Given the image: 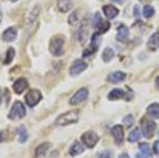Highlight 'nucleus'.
<instances>
[{"instance_id":"f257e3e1","label":"nucleus","mask_w":159,"mask_h":158,"mask_svg":"<svg viewBox=\"0 0 159 158\" xmlns=\"http://www.w3.org/2000/svg\"><path fill=\"white\" fill-rule=\"evenodd\" d=\"M79 120V111L74 109V111H67L65 114H61V116L57 117V119L55 120V124L58 126H65L69 125L78 122Z\"/></svg>"},{"instance_id":"f03ea898","label":"nucleus","mask_w":159,"mask_h":158,"mask_svg":"<svg viewBox=\"0 0 159 158\" xmlns=\"http://www.w3.org/2000/svg\"><path fill=\"white\" fill-rule=\"evenodd\" d=\"M64 46H65V38L61 35L54 36L49 43V51L54 56H61L64 54Z\"/></svg>"},{"instance_id":"7ed1b4c3","label":"nucleus","mask_w":159,"mask_h":158,"mask_svg":"<svg viewBox=\"0 0 159 158\" xmlns=\"http://www.w3.org/2000/svg\"><path fill=\"white\" fill-rule=\"evenodd\" d=\"M25 116V108L20 101H16L12 106V109L9 114V118L12 120L15 119H22Z\"/></svg>"},{"instance_id":"20e7f679","label":"nucleus","mask_w":159,"mask_h":158,"mask_svg":"<svg viewBox=\"0 0 159 158\" xmlns=\"http://www.w3.org/2000/svg\"><path fill=\"white\" fill-rule=\"evenodd\" d=\"M42 98H43V96H42V93H40V91L36 90V89H32V90H30L29 93L25 95V103H27L30 107H34L35 105H37V104L39 103Z\"/></svg>"},{"instance_id":"39448f33","label":"nucleus","mask_w":159,"mask_h":158,"mask_svg":"<svg viewBox=\"0 0 159 158\" xmlns=\"http://www.w3.org/2000/svg\"><path fill=\"white\" fill-rule=\"evenodd\" d=\"M99 141V136L93 132H86L85 134L82 135V142L87 147H93L98 143Z\"/></svg>"},{"instance_id":"423d86ee","label":"nucleus","mask_w":159,"mask_h":158,"mask_svg":"<svg viewBox=\"0 0 159 158\" xmlns=\"http://www.w3.org/2000/svg\"><path fill=\"white\" fill-rule=\"evenodd\" d=\"M87 97H88V89L85 87L81 88L74 93V96L70 99L69 103H70V105H76V104H80L81 102L85 101Z\"/></svg>"},{"instance_id":"0eeeda50","label":"nucleus","mask_w":159,"mask_h":158,"mask_svg":"<svg viewBox=\"0 0 159 158\" xmlns=\"http://www.w3.org/2000/svg\"><path fill=\"white\" fill-rule=\"evenodd\" d=\"M156 129V123L151 120H144L142 122V134L145 138H152Z\"/></svg>"},{"instance_id":"6e6552de","label":"nucleus","mask_w":159,"mask_h":158,"mask_svg":"<svg viewBox=\"0 0 159 158\" xmlns=\"http://www.w3.org/2000/svg\"><path fill=\"white\" fill-rule=\"evenodd\" d=\"M86 68H87V64L84 62V61L76 60V61H74V62L72 63L69 72H70V74L72 76H76V75H79L80 73L83 72Z\"/></svg>"},{"instance_id":"1a4fd4ad","label":"nucleus","mask_w":159,"mask_h":158,"mask_svg":"<svg viewBox=\"0 0 159 158\" xmlns=\"http://www.w3.org/2000/svg\"><path fill=\"white\" fill-rule=\"evenodd\" d=\"M78 37H79V40L81 43H85L86 40L88 39V37H89V25L86 20L82 24L81 27H80Z\"/></svg>"},{"instance_id":"9d476101","label":"nucleus","mask_w":159,"mask_h":158,"mask_svg":"<svg viewBox=\"0 0 159 158\" xmlns=\"http://www.w3.org/2000/svg\"><path fill=\"white\" fill-rule=\"evenodd\" d=\"M111 134L117 144H121L124 139V131L121 125H115L111 129Z\"/></svg>"},{"instance_id":"9b49d317","label":"nucleus","mask_w":159,"mask_h":158,"mask_svg":"<svg viewBox=\"0 0 159 158\" xmlns=\"http://www.w3.org/2000/svg\"><path fill=\"white\" fill-rule=\"evenodd\" d=\"M129 28H127L126 25H120V27L118 28L116 39L120 43H125L127 39H129Z\"/></svg>"},{"instance_id":"f8f14e48","label":"nucleus","mask_w":159,"mask_h":158,"mask_svg":"<svg viewBox=\"0 0 159 158\" xmlns=\"http://www.w3.org/2000/svg\"><path fill=\"white\" fill-rule=\"evenodd\" d=\"M17 37V30L14 27H10L7 28L6 31L2 34V39L7 43H11L13 40H15Z\"/></svg>"},{"instance_id":"ddd939ff","label":"nucleus","mask_w":159,"mask_h":158,"mask_svg":"<svg viewBox=\"0 0 159 158\" xmlns=\"http://www.w3.org/2000/svg\"><path fill=\"white\" fill-rule=\"evenodd\" d=\"M126 78V74L124 72H121V71H116V72H112L107 76V81L110 83H114V84H117V83H121L123 81L125 80Z\"/></svg>"},{"instance_id":"4468645a","label":"nucleus","mask_w":159,"mask_h":158,"mask_svg":"<svg viewBox=\"0 0 159 158\" xmlns=\"http://www.w3.org/2000/svg\"><path fill=\"white\" fill-rule=\"evenodd\" d=\"M13 88H14V91L15 93H17V95H20V93H22L25 89L28 88V82L25 79H18V80L16 81V82L14 83V85H13Z\"/></svg>"},{"instance_id":"2eb2a0df","label":"nucleus","mask_w":159,"mask_h":158,"mask_svg":"<svg viewBox=\"0 0 159 158\" xmlns=\"http://www.w3.org/2000/svg\"><path fill=\"white\" fill-rule=\"evenodd\" d=\"M82 19H83V11H82L81 9H78L76 11H74L72 14L69 16L68 24L70 25H74L79 24Z\"/></svg>"},{"instance_id":"dca6fc26","label":"nucleus","mask_w":159,"mask_h":158,"mask_svg":"<svg viewBox=\"0 0 159 158\" xmlns=\"http://www.w3.org/2000/svg\"><path fill=\"white\" fill-rule=\"evenodd\" d=\"M148 48L151 51H156L159 48V32H156L148 38Z\"/></svg>"},{"instance_id":"f3484780","label":"nucleus","mask_w":159,"mask_h":158,"mask_svg":"<svg viewBox=\"0 0 159 158\" xmlns=\"http://www.w3.org/2000/svg\"><path fill=\"white\" fill-rule=\"evenodd\" d=\"M103 12H104L105 16H106L107 18H109V19L115 18V17L119 14V10H118L117 7H115L114 6H110V4L103 7Z\"/></svg>"},{"instance_id":"a211bd4d","label":"nucleus","mask_w":159,"mask_h":158,"mask_svg":"<svg viewBox=\"0 0 159 158\" xmlns=\"http://www.w3.org/2000/svg\"><path fill=\"white\" fill-rule=\"evenodd\" d=\"M84 151H85V147H84L83 144H81L79 141H75L72 144V147H70V150H69V154L71 156H78V155L82 154Z\"/></svg>"},{"instance_id":"6ab92c4d","label":"nucleus","mask_w":159,"mask_h":158,"mask_svg":"<svg viewBox=\"0 0 159 158\" xmlns=\"http://www.w3.org/2000/svg\"><path fill=\"white\" fill-rule=\"evenodd\" d=\"M57 7L61 12L66 13L72 9V1L71 0H57Z\"/></svg>"},{"instance_id":"aec40b11","label":"nucleus","mask_w":159,"mask_h":158,"mask_svg":"<svg viewBox=\"0 0 159 158\" xmlns=\"http://www.w3.org/2000/svg\"><path fill=\"white\" fill-rule=\"evenodd\" d=\"M125 97V93L124 90L120 88H116V89H112L111 91L108 93V99L109 100H119V99H122Z\"/></svg>"},{"instance_id":"412c9836","label":"nucleus","mask_w":159,"mask_h":158,"mask_svg":"<svg viewBox=\"0 0 159 158\" xmlns=\"http://www.w3.org/2000/svg\"><path fill=\"white\" fill-rule=\"evenodd\" d=\"M49 147H50V144L47 143V142H46V143L40 144V146L37 147V149L35 150V156H36L37 158L45 156V154L47 153L48 150H49Z\"/></svg>"},{"instance_id":"4be33fe9","label":"nucleus","mask_w":159,"mask_h":158,"mask_svg":"<svg viewBox=\"0 0 159 158\" xmlns=\"http://www.w3.org/2000/svg\"><path fill=\"white\" fill-rule=\"evenodd\" d=\"M148 113L153 117L154 119L159 118V104L153 103L148 107Z\"/></svg>"},{"instance_id":"5701e85b","label":"nucleus","mask_w":159,"mask_h":158,"mask_svg":"<svg viewBox=\"0 0 159 158\" xmlns=\"http://www.w3.org/2000/svg\"><path fill=\"white\" fill-rule=\"evenodd\" d=\"M115 56V51L111 49V48H106L103 53H102V60L104 61V62H110V61L114 58Z\"/></svg>"},{"instance_id":"b1692460","label":"nucleus","mask_w":159,"mask_h":158,"mask_svg":"<svg viewBox=\"0 0 159 158\" xmlns=\"http://www.w3.org/2000/svg\"><path fill=\"white\" fill-rule=\"evenodd\" d=\"M18 139H19V142L24 143L28 140V137H29V134H28V131L25 126H20L18 129Z\"/></svg>"},{"instance_id":"393cba45","label":"nucleus","mask_w":159,"mask_h":158,"mask_svg":"<svg viewBox=\"0 0 159 158\" xmlns=\"http://www.w3.org/2000/svg\"><path fill=\"white\" fill-rule=\"evenodd\" d=\"M141 133L139 129H134V131H132L129 135V142H136L140 139Z\"/></svg>"},{"instance_id":"a878e982","label":"nucleus","mask_w":159,"mask_h":158,"mask_svg":"<svg viewBox=\"0 0 159 158\" xmlns=\"http://www.w3.org/2000/svg\"><path fill=\"white\" fill-rule=\"evenodd\" d=\"M15 56V50L13 49V48H9L7 51V53H6V57H4V64L6 65H9V64H11L12 63V61H13V58H14Z\"/></svg>"},{"instance_id":"bb28decb","label":"nucleus","mask_w":159,"mask_h":158,"mask_svg":"<svg viewBox=\"0 0 159 158\" xmlns=\"http://www.w3.org/2000/svg\"><path fill=\"white\" fill-rule=\"evenodd\" d=\"M100 42H101V38H100V35L98 34V33L93 34V35H92V37H91V47H92V48H94L96 50H98L99 46H100V44H101Z\"/></svg>"},{"instance_id":"cd10ccee","label":"nucleus","mask_w":159,"mask_h":158,"mask_svg":"<svg viewBox=\"0 0 159 158\" xmlns=\"http://www.w3.org/2000/svg\"><path fill=\"white\" fill-rule=\"evenodd\" d=\"M38 14H39V9H38V7H35L34 9L32 10V12H31V14H30V16H29V20H28V25L33 24V21H34V20L37 18Z\"/></svg>"},{"instance_id":"c85d7f7f","label":"nucleus","mask_w":159,"mask_h":158,"mask_svg":"<svg viewBox=\"0 0 159 158\" xmlns=\"http://www.w3.org/2000/svg\"><path fill=\"white\" fill-rule=\"evenodd\" d=\"M139 150L140 152L142 153V155H144V156H148L150 155V152H151V149H150V146H148V143H140L139 144Z\"/></svg>"},{"instance_id":"c756f323","label":"nucleus","mask_w":159,"mask_h":158,"mask_svg":"<svg viewBox=\"0 0 159 158\" xmlns=\"http://www.w3.org/2000/svg\"><path fill=\"white\" fill-rule=\"evenodd\" d=\"M154 15V9L153 7L151 6H145L143 7V16L147 17V18H150Z\"/></svg>"},{"instance_id":"7c9ffc66","label":"nucleus","mask_w":159,"mask_h":158,"mask_svg":"<svg viewBox=\"0 0 159 158\" xmlns=\"http://www.w3.org/2000/svg\"><path fill=\"white\" fill-rule=\"evenodd\" d=\"M123 122H124L126 127H132V125L134 124V117H133L132 115H127L126 117H124Z\"/></svg>"},{"instance_id":"2f4dec72","label":"nucleus","mask_w":159,"mask_h":158,"mask_svg":"<svg viewBox=\"0 0 159 158\" xmlns=\"http://www.w3.org/2000/svg\"><path fill=\"white\" fill-rule=\"evenodd\" d=\"M101 22H102L101 16H100L99 13H96V14H94V17H93V24H94V25L99 28L100 25H101Z\"/></svg>"},{"instance_id":"473e14b6","label":"nucleus","mask_w":159,"mask_h":158,"mask_svg":"<svg viewBox=\"0 0 159 158\" xmlns=\"http://www.w3.org/2000/svg\"><path fill=\"white\" fill-rule=\"evenodd\" d=\"M98 158H110V155H109V153L108 152H102L101 154L99 155Z\"/></svg>"},{"instance_id":"72a5a7b5","label":"nucleus","mask_w":159,"mask_h":158,"mask_svg":"<svg viewBox=\"0 0 159 158\" xmlns=\"http://www.w3.org/2000/svg\"><path fill=\"white\" fill-rule=\"evenodd\" d=\"M154 152L156 153V154H159V140L154 143Z\"/></svg>"},{"instance_id":"f704fd0d","label":"nucleus","mask_w":159,"mask_h":158,"mask_svg":"<svg viewBox=\"0 0 159 158\" xmlns=\"http://www.w3.org/2000/svg\"><path fill=\"white\" fill-rule=\"evenodd\" d=\"M4 140V132H0V142Z\"/></svg>"},{"instance_id":"c9c22d12","label":"nucleus","mask_w":159,"mask_h":158,"mask_svg":"<svg viewBox=\"0 0 159 158\" xmlns=\"http://www.w3.org/2000/svg\"><path fill=\"white\" fill-rule=\"evenodd\" d=\"M119 158H129V156L127 154H125V153H122V154L119 155Z\"/></svg>"},{"instance_id":"e433bc0d","label":"nucleus","mask_w":159,"mask_h":158,"mask_svg":"<svg viewBox=\"0 0 159 158\" xmlns=\"http://www.w3.org/2000/svg\"><path fill=\"white\" fill-rule=\"evenodd\" d=\"M136 158H144V155H142V154H138L137 156H136Z\"/></svg>"},{"instance_id":"4c0bfd02","label":"nucleus","mask_w":159,"mask_h":158,"mask_svg":"<svg viewBox=\"0 0 159 158\" xmlns=\"http://www.w3.org/2000/svg\"><path fill=\"white\" fill-rule=\"evenodd\" d=\"M156 85H157V87L159 88V76L156 79Z\"/></svg>"},{"instance_id":"58836bf2","label":"nucleus","mask_w":159,"mask_h":158,"mask_svg":"<svg viewBox=\"0 0 159 158\" xmlns=\"http://www.w3.org/2000/svg\"><path fill=\"white\" fill-rule=\"evenodd\" d=\"M112 1L118 2V3H122V2H123V0H112Z\"/></svg>"},{"instance_id":"ea45409f","label":"nucleus","mask_w":159,"mask_h":158,"mask_svg":"<svg viewBox=\"0 0 159 158\" xmlns=\"http://www.w3.org/2000/svg\"><path fill=\"white\" fill-rule=\"evenodd\" d=\"M1 101H2V93H1V90H0V104H1Z\"/></svg>"},{"instance_id":"a19ab883","label":"nucleus","mask_w":159,"mask_h":158,"mask_svg":"<svg viewBox=\"0 0 159 158\" xmlns=\"http://www.w3.org/2000/svg\"><path fill=\"white\" fill-rule=\"evenodd\" d=\"M1 20H2V14H1V12H0V22H1Z\"/></svg>"},{"instance_id":"79ce46f5","label":"nucleus","mask_w":159,"mask_h":158,"mask_svg":"<svg viewBox=\"0 0 159 158\" xmlns=\"http://www.w3.org/2000/svg\"><path fill=\"white\" fill-rule=\"evenodd\" d=\"M11 1H13V2H15V1H17V0H11Z\"/></svg>"}]
</instances>
